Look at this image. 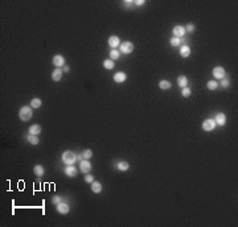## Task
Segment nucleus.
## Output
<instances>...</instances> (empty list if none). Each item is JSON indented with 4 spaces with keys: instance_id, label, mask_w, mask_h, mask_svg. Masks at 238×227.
Listing matches in <instances>:
<instances>
[{
    "instance_id": "4be33fe9",
    "label": "nucleus",
    "mask_w": 238,
    "mask_h": 227,
    "mask_svg": "<svg viewBox=\"0 0 238 227\" xmlns=\"http://www.w3.org/2000/svg\"><path fill=\"white\" fill-rule=\"evenodd\" d=\"M159 87H160L161 90H169L171 89V82H168V81H160L159 82Z\"/></svg>"
},
{
    "instance_id": "bb28decb",
    "label": "nucleus",
    "mask_w": 238,
    "mask_h": 227,
    "mask_svg": "<svg viewBox=\"0 0 238 227\" xmlns=\"http://www.w3.org/2000/svg\"><path fill=\"white\" fill-rule=\"evenodd\" d=\"M118 58H119V50H111V52H110V60H112V61H114V60H118Z\"/></svg>"
},
{
    "instance_id": "cd10ccee",
    "label": "nucleus",
    "mask_w": 238,
    "mask_h": 227,
    "mask_svg": "<svg viewBox=\"0 0 238 227\" xmlns=\"http://www.w3.org/2000/svg\"><path fill=\"white\" fill-rule=\"evenodd\" d=\"M217 87H218L217 82H214V81H209V82H208V89L209 90H216Z\"/></svg>"
},
{
    "instance_id": "a878e982",
    "label": "nucleus",
    "mask_w": 238,
    "mask_h": 227,
    "mask_svg": "<svg viewBox=\"0 0 238 227\" xmlns=\"http://www.w3.org/2000/svg\"><path fill=\"white\" fill-rule=\"evenodd\" d=\"M181 94H183V96H185V98H188L191 94H192V90L189 89V87L186 86V87H184V89H181Z\"/></svg>"
},
{
    "instance_id": "473e14b6",
    "label": "nucleus",
    "mask_w": 238,
    "mask_h": 227,
    "mask_svg": "<svg viewBox=\"0 0 238 227\" xmlns=\"http://www.w3.org/2000/svg\"><path fill=\"white\" fill-rule=\"evenodd\" d=\"M123 4H124V6H126V7H128V8H130V7H131L132 4H134V1H131V0H124V1H123Z\"/></svg>"
},
{
    "instance_id": "5701e85b",
    "label": "nucleus",
    "mask_w": 238,
    "mask_h": 227,
    "mask_svg": "<svg viewBox=\"0 0 238 227\" xmlns=\"http://www.w3.org/2000/svg\"><path fill=\"white\" fill-rule=\"evenodd\" d=\"M40 106H41V99L33 98V99L31 101V107H32V108H38Z\"/></svg>"
},
{
    "instance_id": "a211bd4d",
    "label": "nucleus",
    "mask_w": 238,
    "mask_h": 227,
    "mask_svg": "<svg viewBox=\"0 0 238 227\" xmlns=\"http://www.w3.org/2000/svg\"><path fill=\"white\" fill-rule=\"evenodd\" d=\"M91 190L95 193V194H98V193L102 192V185H101V182L93 181V182H91Z\"/></svg>"
},
{
    "instance_id": "c85d7f7f",
    "label": "nucleus",
    "mask_w": 238,
    "mask_h": 227,
    "mask_svg": "<svg viewBox=\"0 0 238 227\" xmlns=\"http://www.w3.org/2000/svg\"><path fill=\"white\" fill-rule=\"evenodd\" d=\"M171 45L172 46H179L180 45V38L179 37H172V40H171Z\"/></svg>"
},
{
    "instance_id": "f257e3e1",
    "label": "nucleus",
    "mask_w": 238,
    "mask_h": 227,
    "mask_svg": "<svg viewBox=\"0 0 238 227\" xmlns=\"http://www.w3.org/2000/svg\"><path fill=\"white\" fill-rule=\"evenodd\" d=\"M32 114H33L32 107L31 106H24V107H21L20 111H19V118H20L23 121H28L29 119L32 118Z\"/></svg>"
},
{
    "instance_id": "423d86ee",
    "label": "nucleus",
    "mask_w": 238,
    "mask_h": 227,
    "mask_svg": "<svg viewBox=\"0 0 238 227\" xmlns=\"http://www.w3.org/2000/svg\"><path fill=\"white\" fill-rule=\"evenodd\" d=\"M53 63H54V66L56 67H61V66H65V58H64V56L61 54H56L54 57H53Z\"/></svg>"
},
{
    "instance_id": "ddd939ff",
    "label": "nucleus",
    "mask_w": 238,
    "mask_h": 227,
    "mask_svg": "<svg viewBox=\"0 0 238 227\" xmlns=\"http://www.w3.org/2000/svg\"><path fill=\"white\" fill-rule=\"evenodd\" d=\"M225 123H226V116H225V114H217V116H216V124H218V126H225Z\"/></svg>"
},
{
    "instance_id": "f3484780",
    "label": "nucleus",
    "mask_w": 238,
    "mask_h": 227,
    "mask_svg": "<svg viewBox=\"0 0 238 227\" xmlns=\"http://www.w3.org/2000/svg\"><path fill=\"white\" fill-rule=\"evenodd\" d=\"M177 85L181 87V89L186 87V85H188V78H186L185 75H180V77L177 78Z\"/></svg>"
},
{
    "instance_id": "c756f323",
    "label": "nucleus",
    "mask_w": 238,
    "mask_h": 227,
    "mask_svg": "<svg viewBox=\"0 0 238 227\" xmlns=\"http://www.w3.org/2000/svg\"><path fill=\"white\" fill-rule=\"evenodd\" d=\"M85 181H86V182H93V181H94V177H93L91 174H87V173H86V176H85Z\"/></svg>"
},
{
    "instance_id": "4468645a",
    "label": "nucleus",
    "mask_w": 238,
    "mask_h": 227,
    "mask_svg": "<svg viewBox=\"0 0 238 227\" xmlns=\"http://www.w3.org/2000/svg\"><path fill=\"white\" fill-rule=\"evenodd\" d=\"M65 174L68 176V177H74V176H77V168H74L73 165H69V167L65 169Z\"/></svg>"
},
{
    "instance_id": "1a4fd4ad",
    "label": "nucleus",
    "mask_w": 238,
    "mask_h": 227,
    "mask_svg": "<svg viewBox=\"0 0 238 227\" xmlns=\"http://www.w3.org/2000/svg\"><path fill=\"white\" fill-rule=\"evenodd\" d=\"M126 78H127V75H126V73H123V72H118V73H115L114 74V81L117 82V83H122V82H124Z\"/></svg>"
},
{
    "instance_id": "9b49d317",
    "label": "nucleus",
    "mask_w": 238,
    "mask_h": 227,
    "mask_svg": "<svg viewBox=\"0 0 238 227\" xmlns=\"http://www.w3.org/2000/svg\"><path fill=\"white\" fill-rule=\"evenodd\" d=\"M61 78H62V70L60 67H56L52 73V79L54 82H58V81H61Z\"/></svg>"
},
{
    "instance_id": "dca6fc26",
    "label": "nucleus",
    "mask_w": 238,
    "mask_h": 227,
    "mask_svg": "<svg viewBox=\"0 0 238 227\" xmlns=\"http://www.w3.org/2000/svg\"><path fill=\"white\" fill-rule=\"evenodd\" d=\"M41 132V127L38 124H33L29 127V135H38Z\"/></svg>"
},
{
    "instance_id": "6e6552de",
    "label": "nucleus",
    "mask_w": 238,
    "mask_h": 227,
    "mask_svg": "<svg viewBox=\"0 0 238 227\" xmlns=\"http://www.w3.org/2000/svg\"><path fill=\"white\" fill-rule=\"evenodd\" d=\"M173 35H175V37H183L184 35H185V28L181 25H176L175 28H173Z\"/></svg>"
},
{
    "instance_id": "2f4dec72",
    "label": "nucleus",
    "mask_w": 238,
    "mask_h": 227,
    "mask_svg": "<svg viewBox=\"0 0 238 227\" xmlns=\"http://www.w3.org/2000/svg\"><path fill=\"white\" fill-rule=\"evenodd\" d=\"M186 31H188V32H193V31H195V25H193V24H188V25H186V28H185V32Z\"/></svg>"
},
{
    "instance_id": "39448f33",
    "label": "nucleus",
    "mask_w": 238,
    "mask_h": 227,
    "mask_svg": "<svg viewBox=\"0 0 238 227\" xmlns=\"http://www.w3.org/2000/svg\"><path fill=\"white\" fill-rule=\"evenodd\" d=\"M214 127H216V120L214 119H207V120L204 121V124H202V128H204V131H213L214 129Z\"/></svg>"
},
{
    "instance_id": "6ab92c4d",
    "label": "nucleus",
    "mask_w": 238,
    "mask_h": 227,
    "mask_svg": "<svg viewBox=\"0 0 238 227\" xmlns=\"http://www.w3.org/2000/svg\"><path fill=\"white\" fill-rule=\"evenodd\" d=\"M180 54L183 56V57H189L191 54V48L188 45H184L180 48Z\"/></svg>"
},
{
    "instance_id": "412c9836",
    "label": "nucleus",
    "mask_w": 238,
    "mask_h": 227,
    "mask_svg": "<svg viewBox=\"0 0 238 227\" xmlns=\"http://www.w3.org/2000/svg\"><path fill=\"white\" fill-rule=\"evenodd\" d=\"M118 169L122 170V172H126V170L130 169V164L127 161H121V162L118 164Z\"/></svg>"
},
{
    "instance_id": "20e7f679",
    "label": "nucleus",
    "mask_w": 238,
    "mask_h": 227,
    "mask_svg": "<svg viewBox=\"0 0 238 227\" xmlns=\"http://www.w3.org/2000/svg\"><path fill=\"white\" fill-rule=\"evenodd\" d=\"M80 168H81V172H83L86 174V173H89L90 170H91V164H90L89 160L83 158V160H81V162H80Z\"/></svg>"
},
{
    "instance_id": "f03ea898",
    "label": "nucleus",
    "mask_w": 238,
    "mask_h": 227,
    "mask_svg": "<svg viewBox=\"0 0 238 227\" xmlns=\"http://www.w3.org/2000/svg\"><path fill=\"white\" fill-rule=\"evenodd\" d=\"M62 161L66 165H73L77 161V155L72 151H65L62 153Z\"/></svg>"
},
{
    "instance_id": "2eb2a0df",
    "label": "nucleus",
    "mask_w": 238,
    "mask_h": 227,
    "mask_svg": "<svg viewBox=\"0 0 238 227\" xmlns=\"http://www.w3.org/2000/svg\"><path fill=\"white\" fill-rule=\"evenodd\" d=\"M33 172H35V174L37 176V177H43V176L45 174V169H44L43 165H36V167L33 168Z\"/></svg>"
},
{
    "instance_id": "c9c22d12",
    "label": "nucleus",
    "mask_w": 238,
    "mask_h": 227,
    "mask_svg": "<svg viewBox=\"0 0 238 227\" xmlns=\"http://www.w3.org/2000/svg\"><path fill=\"white\" fill-rule=\"evenodd\" d=\"M62 72L68 73V72H69V66H68V65H65V66H64V69H62Z\"/></svg>"
},
{
    "instance_id": "b1692460",
    "label": "nucleus",
    "mask_w": 238,
    "mask_h": 227,
    "mask_svg": "<svg viewBox=\"0 0 238 227\" xmlns=\"http://www.w3.org/2000/svg\"><path fill=\"white\" fill-rule=\"evenodd\" d=\"M103 66L110 70V69H112V67L115 66V63H114V61L112 60H105L103 61Z\"/></svg>"
},
{
    "instance_id": "72a5a7b5",
    "label": "nucleus",
    "mask_w": 238,
    "mask_h": 227,
    "mask_svg": "<svg viewBox=\"0 0 238 227\" xmlns=\"http://www.w3.org/2000/svg\"><path fill=\"white\" fill-rule=\"evenodd\" d=\"M135 4H136L138 7H142V6H144V0H136Z\"/></svg>"
},
{
    "instance_id": "7ed1b4c3",
    "label": "nucleus",
    "mask_w": 238,
    "mask_h": 227,
    "mask_svg": "<svg viewBox=\"0 0 238 227\" xmlns=\"http://www.w3.org/2000/svg\"><path fill=\"white\" fill-rule=\"evenodd\" d=\"M132 50H134V45H132V42L126 41V42H122L121 44V52L122 53L128 54V53H132Z\"/></svg>"
},
{
    "instance_id": "393cba45",
    "label": "nucleus",
    "mask_w": 238,
    "mask_h": 227,
    "mask_svg": "<svg viewBox=\"0 0 238 227\" xmlns=\"http://www.w3.org/2000/svg\"><path fill=\"white\" fill-rule=\"evenodd\" d=\"M82 157L83 158H86V160H89V158L93 157V151L91 149H85L82 153Z\"/></svg>"
},
{
    "instance_id": "aec40b11",
    "label": "nucleus",
    "mask_w": 238,
    "mask_h": 227,
    "mask_svg": "<svg viewBox=\"0 0 238 227\" xmlns=\"http://www.w3.org/2000/svg\"><path fill=\"white\" fill-rule=\"evenodd\" d=\"M27 140H28L29 143L32 144V145H37V144L40 143V140H38L37 135H28V136H27Z\"/></svg>"
},
{
    "instance_id": "f704fd0d",
    "label": "nucleus",
    "mask_w": 238,
    "mask_h": 227,
    "mask_svg": "<svg viewBox=\"0 0 238 227\" xmlns=\"http://www.w3.org/2000/svg\"><path fill=\"white\" fill-rule=\"evenodd\" d=\"M221 85H222L224 87H228V86H229V81H228V79H224L222 82H221Z\"/></svg>"
},
{
    "instance_id": "9d476101",
    "label": "nucleus",
    "mask_w": 238,
    "mask_h": 227,
    "mask_svg": "<svg viewBox=\"0 0 238 227\" xmlns=\"http://www.w3.org/2000/svg\"><path fill=\"white\" fill-rule=\"evenodd\" d=\"M69 205L68 203H64V202H60V203L57 205V211L60 214H68L69 213Z\"/></svg>"
},
{
    "instance_id": "0eeeda50",
    "label": "nucleus",
    "mask_w": 238,
    "mask_h": 227,
    "mask_svg": "<svg viewBox=\"0 0 238 227\" xmlns=\"http://www.w3.org/2000/svg\"><path fill=\"white\" fill-rule=\"evenodd\" d=\"M213 75H214V78H217V79H222V78L225 77V69L222 66H216L214 69H213Z\"/></svg>"
},
{
    "instance_id": "f8f14e48",
    "label": "nucleus",
    "mask_w": 238,
    "mask_h": 227,
    "mask_svg": "<svg viewBox=\"0 0 238 227\" xmlns=\"http://www.w3.org/2000/svg\"><path fill=\"white\" fill-rule=\"evenodd\" d=\"M119 44H121V40H119L118 36H111V37L109 38V45L111 46L112 49H115L117 46H119Z\"/></svg>"
},
{
    "instance_id": "7c9ffc66",
    "label": "nucleus",
    "mask_w": 238,
    "mask_h": 227,
    "mask_svg": "<svg viewBox=\"0 0 238 227\" xmlns=\"http://www.w3.org/2000/svg\"><path fill=\"white\" fill-rule=\"evenodd\" d=\"M52 202H53L54 205H58V203L61 202V198H60L58 196H56V197H53V198H52Z\"/></svg>"
}]
</instances>
